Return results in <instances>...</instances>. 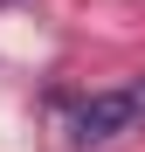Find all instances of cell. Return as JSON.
Segmentation results:
<instances>
[{"label":"cell","mask_w":145,"mask_h":152,"mask_svg":"<svg viewBox=\"0 0 145 152\" xmlns=\"http://www.w3.org/2000/svg\"><path fill=\"white\" fill-rule=\"evenodd\" d=\"M131 97L125 90H97V97H83L76 104V145H111V138H125L131 132Z\"/></svg>","instance_id":"cell-1"},{"label":"cell","mask_w":145,"mask_h":152,"mask_svg":"<svg viewBox=\"0 0 145 152\" xmlns=\"http://www.w3.org/2000/svg\"><path fill=\"white\" fill-rule=\"evenodd\" d=\"M125 97H131V118H145V76H138V83H131Z\"/></svg>","instance_id":"cell-2"}]
</instances>
